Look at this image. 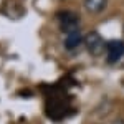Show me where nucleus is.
<instances>
[{"instance_id":"nucleus-1","label":"nucleus","mask_w":124,"mask_h":124,"mask_svg":"<svg viewBox=\"0 0 124 124\" xmlns=\"http://www.w3.org/2000/svg\"><path fill=\"white\" fill-rule=\"evenodd\" d=\"M83 43H85L88 53L93 55V56H101L106 51V48H108L106 40L103 38L98 31H89V33H86L85 38H83Z\"/></svg>"},{"instance_id":"nucleus-2","label":"nucleus","mask_w":124,"mask_h":124,"mask_svg":"<svg viewBox=\"0 0 124 124\" xmlns=\"http://www.w3.org/2000/svg\"><path fill=\"white\" fill-rule=\"evenodd\" d=\"M56 18L60 23V28L65 35L71 33V31H76L79 28V17L75 12H60L56 15Z\"/></svg>"},{"instance_id":"nucleus-3","label":"nucleus","mask_w":124,"mask_h":124,"mask_svg":"<svg viewBox=\"0 0 124 124\" xmlns=\"http://www.w3.org/2000/svg\"><path fill=\"white\" fill-rule=\"evenodd\" d=\"M106 53H108V63L109 65L117 63L124 56V41H121V40L109 41L108 43V48H106Z\"/></svg>"},{"instance_id":"nucleus-4","label":"nucleus","mask_w":124,"mask_h":124,"mask_svg":"<svg viewBox=\"0 0 124 124\" xmlns=\"http://www.w3.org/2000/svg\"><path fill=\"white\" fill-rule=\"evenodd\" d=\"M83 33L76 30V31H71V33H68L66 38H65V48H66L68 51H71V50H76L79 45H83Z\"/></svg>"},{"instance_id":"nucleus-5","label":"nucleus","mask_w":124,"mask_h":124,"mask_svg":"<svg viewBox=\"0 0 124 124\" xmlns=\"http://www.w3.org/2000/svg\"><path fill=\"white\" fill-rule=\"evenodd\" d=\"M108 5V0H85V8L88 13H101Z\"/></svg>"},{"instance_id":"nucleus-6","label":"nucleus","mask_w":124,"mask_h":124,"mask_svg":"<svg viewBox=\"0 0 124 124\" xmlns=\"http://www.w3.org/2000/svg\"><path fill=\"white\" fill-rule=\"evenodd\" d=\"M114 124H124V123H123V121H117V123H114Z\"/></svg>"}]
</instances>
